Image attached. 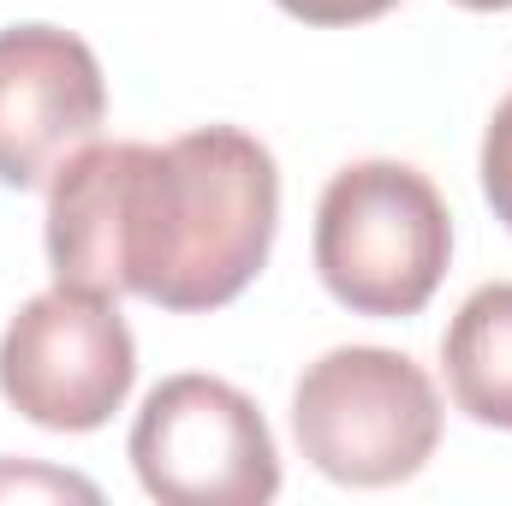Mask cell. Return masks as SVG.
<instances>
[{"label":"cell","instance_id":"6da1fadb","mask_svg":"<svg viewBox=\"0 0 512 506\" xmlns=\"http://www.w3.org/2000/svg\"><path fill=\"white\" fill-rule=\"evenodd\" d=\"M280 221L274 155L239 126L173 143H84L48 179V268L60 286L137 292L197 316L233 304Z\"/></svg>","mask_w":512,"mask_h":506},{"label":"cell","instance_id":"7a4b0ae2","mask_svg":"<svg viewBox=\"0 0 512 506\" xmlns=\"http://www.w3.org/2000/svg\"><path fill=\"white\" fill-rule=\"evenodd\" d=\"M453 256L441 191L405 161H352L316 203V274L352 316H417Z\"/></svg>","mask_w":512,"mask_h":506},{"label":"cell","instance_id":"3957f363","mask_svg":"<svg viewBox=\"0 0 512 506\" xmlns=\"http://www.w3.org/2000/svg\"><path fill=\"white\" fill-rule=\"evenodd\" d=\"M298 453L352 489L417 477L441 447V399L423 364L387 346H334L292 387Z\"/></svg>","mask_w":512,"mask_h":506},{"label":"cell","instance_id":"277c9868","mask_svg":"<svg viewBox=\"0 0 512 506\" xmlns=\"http://www.w3.org/2000/svg\"><path fill=\"white\" fill-rule=\"evenodd\" d=\"M131 465L161 506H262L280 495V453L251 393L221 376H167L131 423Z\"/></svg>","mask_w":512,"mask_h":506},{"label":"cell","instance_id":"5b68a950","mask_svg":"<svg viewBox=\"0 0 512 506\" xmlns=\"http://www.w3.org/2000/svg\"><path fill=\"white\" fill-rule=\"evenodd\" d=\"M137 346L108 292L48 286L0 334V393L36 429L84 435L126 405Z\"/></svg>","mask_w":512,"mask_h":506},{"label":"cell","instance_id":"8992f818","mask_svg":"<svg viewBox=\"0 0 512 506\" xmlns=\"http://www.w3.org/2000/svg\"><path fill=\"white\" fill-rule=\"evenodd\" d=\"M108 114V84L84 36L60 24L0 30V185H48Z\"/></svg>","mask_w":512,"mask_h":506},{"label":"cell","instance_id":"52a82bcc","mask_svg":"<svg viewBox=\"0 0 512 506\" xmlns=\"http://www.w3.org/2000/svg\"><path fill=\"white\" fill-rule=\"evenodd\" d=\"M447 393L471 423L512 429V280L477 286L441 340Z\"/></svg>","mask_w":512,"mask_h":506},{"label":"cell","instance_id":"ba28073f","mask_svg":"<svg viewBox=\"0 0 512 506\" xmlns=\"http://www.w3.org/2000/svg\"><path fill=\"white\" fill-rule=\"evenodd\" d=\"M274 6L292 12V18H304V24L340 30V24H370V18H382V12L399 6V0H274Z\"/></svg>","mask_w":512,"mask_h":506},{"label":"cell","instance_id":"9c48e42d","mask_svg":"<svg viewBox=\"0 0 512 506\" xmlns=\"http://www.w3.org/2000/svg\"><path fill=\"white\" fill-rule=\"evenodd\" d=\"M0 489H48V495H84V501H96V489L78 483V477H12V465H0Z\"/></svg>","mask_w":512,"mask_h":506},{"label":"cell","instance_id":"30bf717a","mask_svg":"<svg viewBox=\"0 0 512 506\" xmlns=\"http://www.w3.org/2000/svg\"><path fill=\"white\" fill-rule=\"evenodd\" d=\"M453 6H465V12H507L512 0H453Z\"/></svg>","mask_w":512,"mask_h":506},{"label":"cell","instance_id":"8fae6325","mask_svg":"<svg viewBox=\"0 0 512 506\" xmlns=\"http://www.w3.org/2000/svg\"><path fill=\"white\" fill-rule=\"evenodd\" d=\"M495 120H507V126H512V96L501 102V108H495Z\"/></svg>","mask_w":512,"mask_h":506}]
</instances>
